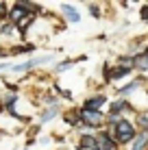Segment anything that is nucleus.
<instances>
[{"label": "nucleus", "mask_w": 148, "mask_h": 150, "mask_svg": "<svg viewBox=\"0 0 148 150\" xmlns=\"http://www.w3.org/2000/svg\"><path fill=\"white\" fill-rule=\"evenodd\" d=\"M111 133H113L115 144H131L135 139V135H137V128H135L133 122H129V120L122 117L115 126H111Z\"/></svg>", "instance_id": "1"}, {"label": "nucleus", "mask_w": 148, "mask_h": 150, "mask_svg": "<svg viewBox=\"0 0 148 150\" xmlns=\"http://www.w3.org/2000/svg\"><path fill=\"white\" fill-rule=\"evenodd\" d=\"M79 120L87 128H98V126L105 124V115H103V111H89V109H83V107H81L79 109Z\"/></svg>", "instance_id": "2"}, {"label": "nucleus", "mask_w": 148, "mask_h": 150, "mask_svg": "<svg viewBox=\"0 0 148 150\" xmlns=\"http://www.w3.org/2000/svg\"><path fill=\"white\" fill-rule=\"evenodd\" d=\"M94 135H96V148H98V150H115V148H118L111 128H105V131L94 133Z\"/></svg>", "instance_id": "3"}, {"label": "nucleus", "mask_w": 148, "mask_h": 150, "mask_svg": "<svg viewBox=\"0 0 148 150\" xmlns=\"http://www.w3.org/2000/svg\"><path fill=\"white\" fill-rule=\"evenodd\" d=\"M28 13L30 11H28V7H26V2H13L11 7L7 9V20L15 26V24H18L22 18H26Z\"/></svg>", "instance_id": "4"}, {"label": "nucleus", "mask_w": 148, "mask_h": 150, "mask_svg": "<svg viewBox=\"0 0 148 150\" xmlns=\"http://www.w3.org/2000/svg\"><path fill=\"white\" fill-rule=\"evenodd\" d=\"M50 59H52L50 54H46V57H35V59H28V61H24V63L11 65V72H15V74H20V72H28V70L37 68L39 63H44V61H50Z\"/></svg>", "instance_id": "5"}, {"label": "nucleus", "mask_w": 148, "mask_h": 150, "mask_svg": "<svg viewBox=\"0 0 148 150\" xmlns=\"http://www.w3.org/2000/svg\"><path fill=\"white\" fill-rule=\"evenodd\" d=\"M107 105V96L105 94H98V96H91L85 100V105H83V109H89V111H100L103 107Z\"/></svg>", "instance_id": "6"}, {"label": "nucleus", "mask_w": 148, "mask_h": 150, "mask_svg": "<svg viewBox=\"0 0 148 150\" xmlns=\"http://www.w3.org/2000/svg\"><path fill=\"white\" fill-rule=\"evenodd\" d=\"M61 13H63V18L68 20V22H72V24L81 22V13L76 11L72 4H61Z\"/></svg>", "instance_id": "7"}, {"label": "nucleus", "mask_w": 148, "mask_h": 150, "mask_svg": "<svg viewBox=\"0 0 148 150\" xmlns=\"http://www.w3.org/2000/svg\"><path fill=\"white\" fill-rule=\"evenodd\" d=\"M96 148V135L94 133H83L79 139V150H91Z\"/></svg>", "instance_id": "8"}, {"label": "nucleus", "mask_w": 148, "mask_h": 150, "mask_svg": "<svg viewBox=\"0 0 148 150\" xmlns=\"http://www.w3.org/2000/svg\"><path fill=\"white\" fill-rule=\"evenodd\" d=\"M148 144V131H137L135 139L131 142V150H144Z\"/></svg>", "instance_id": "9"}, {"label": "nucleus", "mask_w": 148, "mask_h": 150, "mask_svg": "<svg viewBox=\"0 0 148 150\" xmlns=\"http://www.w3.org/2000/svg\"><path fill=\"white\" fill-rule=\"evenodd\" d=\"M133 68H137V70H148V54L146 52L133 57Z\"/></svg>", "instance_id": "10"}, {"label": "nucleus", "mask_w": 148, "mask_h": 150, "mask_svg": "<svg viewBox=\"0 0 148 150\" xmlns=\"http://www.w3.org/2000/svg\"><path fill=\"white\" fill-rule=\"evenodd\" d=\"M63 120L70 124V126H79L81 120H79V109H72V111H65L63 113Z\"/></svg>", "instance_id": "11"}, {"label": "nucleus", "mask_w": 148, "mask_h": 150, "mask_svg": "<svg viewBox=\"0 0 148 150\" xmlns=\"http://www.w3.org/2000/svg\"><path fill=\"white\" fill-rule=\"evenodd\" d=\"M35 46L33 44H22V46H15V48H9L7 52L9 54H26V52H33Z\"/></svg>", "instance_id": "12"}, {"label": "nucleus", "mask_w": 148, "mask_h": 150, "mask_svg": "<svg viewBox=\"0 0 148 150\" xmlns=\"http://www.w3.org/2000/svg\"><path fill=\"white\" fill-rule=\"evenodd\" d=\"M57 113H59V109H57V107H50V109H46V111L42 113L39 122H50V120H55V117H57Z\"/></svg>", "instance_id": "13"}, {"label": "nucleus", "mask_w": 148, "mask_h": 150, "mask_svg": "<svg viewBox=\"0 0 148 150\" xmlns=\"http://www.w3.org/2000/svg\"><path fill=\"white\" fill-rule=\"evenodd\" d=\"M33 20H35V15H33V13H28L26 18H22L18 24H15V28H18V30H22V33H24V30H26V26H30V24H33Z\"/></svg>", "instance_id": "14"}, {"label": "nucleus", "mask_w": 148, "mask_h": 150, "mask_svg": "<svg viewBox=\"0 0 148 150\" xmlns=\"http://www.w3.org/2000/svg\"><path fill=\"white\" fill-rule=\"evenodd\" d=\"M142 83H144V79H135L133 83H129L126 87H122V89H120V94H129V91H135L137 87L142 85Z\"/></svg>", "instance_id": "15"}, {"label": "nucleus", "mask_w": 148, "mask_h": 150, "mask_svg": "<svg viewBox=\"0 0 148 150\" xmlns=\"http://www.w3.org/2000/svg\"><path fill=\"white\" fill-rule=\"evenodd\" d=\"M15 33V26L11 22H4V24H0V35H4V37H9V35H13Z\"/></svg>", "instance_id": "16"}, {"label": "nucleus", "mask_w": 148, "mask_h": 150, "mask_svg": "<svg viewBox=\"0 0 148 150\" xmlns=\"http://www.w3.org/2000/svg\"><path fill=\"white\" fill-rule=\"evenodd\" d=\"M72 65H74V61H61V63H59L55 70H57V72H65V70L72 68Z\"/></svg>", "instance_id": "17"}, {"label": "nucleus", "mask_w": 148, "mask_h": 150, "mask_svg": "<svg viewBox=\"0 0 148 150\" xmlns=\"http://www.w3.org/2000/svg\"><path fill=\"white\" fill-rule=\"evenodd\" d=\"M137 124L142 126V131H148V115H137Z\"/></svg>", "instance_id": "18"}, {"label": "nucleus", "mask_w": 148, "mask_h": 150, "mask_svg": "<svg viewBox=\"0 0 148 150\" xmlns=\"http://www.w3.org/2000/svg\"><path fill=\"white\" fill-rule=\"evenodd\" d=\"M7 4H4V2H0V18H7Z\"/></svg>", "instance_id": "19"}, {"label": "nucleus", "mask_w": 148, "mask_h": 150, "mask_svg": "<svg viewBox=\"0 0 148 150\" xmlns=\"http://www.w3.org/2000/svg\"><path fill=\"white\" fill-rule=\"evenodd\" d=\"M142 20H148V4H144V7H142Z\"/></svg>", "instance_id": "20"}, {"label": "nucleus", "mask_w": 148, "mask_h": 150, "mask_svg": "<svg viewBox=\"0 0 148 150\" xmlns=\"http://www.w3.org/2000/svg\"><path fill=\"white\" fill-rule=\"evenodd\" d=\"M91 15H94V18H98V15H100V11H98V7H96V4H91Z\"/></svg>", "instance_id": "21"}, {"label": "nucleus", "mask_w": 148, "mask_h": 150, "mask_svg": "<svg viewBox=\"0 0 148 150\" xmlns=\"http://www.w3.org/2000/svg\"><path fill=\"white\" fill-rule=\"evenodd\" d=\"M7 68H11V63H0V72H2V70H7Z\"/></svg>", "instance_id": "22"}, {"label": "nucleus", "mask_w": 148, "mask_h": 150, "mask_svg": "<svg viewBox=\"0 0 148 150\" xmlns=\"http://www.w3.org/2000/svg\"><path fill=\"white\" fill-rule=\"evenodd\" d=\"M91 150H98V148H91Z\"/></svg>", "instance_id": "23"}]
</instances>
